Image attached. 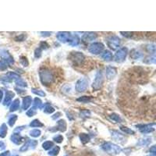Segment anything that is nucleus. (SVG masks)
Wrapping results in <instances>:
<instances>
[{"label": "nucleus", "instance_id": "nucleus-37", "mask_svg": "<svg viewBox=\"0 0 156 156\" xmlns=\"http://www.w3.org/2000/svg\"><path fill=\"white\" fill-rule=\"evenodd\" d=\"M80 116H81V117H84V118H85V117H88V116H90V115H91V112H90V111L87 110V109H84V110H82V111L80 112Z\"/></svg>", "mask_w": 156, "mask_h": 156}, {"label": "nucleus", "instance_id": "nucleus-6", "mask_svg": "<svg viewBox=\"0 0 156 156\" xmlns=\"http://www.w3.org/2000/svg\"><path fill=\"white\" fill-rule=\"evenodd\" d=\"M104 49V45L101 42L93 43L89 47V52L91 53L94 54V55H98L100 54Z\"/></svg>", "mask_w": 156, "mask_h": 156}, {"label": "nucleus", "instance_id": "nucleus-2", "mask_svg": "<svg viewBox=\"0 0 156 156\" xmlns=\"http://www.w3.org/2000/svg\"><path fill=\"white\" fill-rule=\"evenodd\" d=\"M39 75H40L41 81H42L43 84L45 85H49L52 83L54 80L53 75H52L51 72L49 71V69L41 70L40 73H39Z\"/></svg>", "mask_w": 156, "mask_h": 156}, {"label": "nucleus", "instance_id": "nucleus-52", "mask_svg": "<svg viewBox=\"0 0 156 156\" xmlns=\"http://www.w3.org/2000/svg\"><path fill=\"white\" fill-rule=\"evenodd\" d=\"M2 97H3V93H2V92L0 90V102L2 101Z\"/></svg>", "mask_w": 156, "mask_h": 156}, {"label": "nucleus", "instance_id": "nucleus-19", "mask_svg": "<svg viewBox=\"0 0 156 156\" xmlns=\"http://www.w3.org/2000/svg\"><path fill=\"white\" fill-rule=\"evenodd\" d=\"M97 38V34L95 33H87L85 34L83 36V40L84 41V42H92V41H94V39H96Z\"/></svg>", "mask_w": 156, "mask_h": 156}, {"label": "nucleus", "instance_id": "nucleus-16", "mask_svg": "<svg viewBox=\"0 0 156 156\" xmlns=\"http://www.w3.org/2000/svg\"><path fill=\"white\" fill-rule=\"evenodd\" d=\"M31 102H32V98H31V97H30V96L25 97V98L23 99V109H24V110H27V109L31 106Z\"/></svg>", "mask_w": 156, "mask_h": 156}, {"label": "nucleus", "instance_id": "nucleus-9", "mask_svg": "<svg viewBox=\"0 0 156 156\" xmlns=\"http://www.w3.org/2000/svg\"><path fill=\"white\" fill-rule=\"evenodd\" d=\"M38 145V141L34 140H28L27 142L25 143V145L23 147H20V152H24L28 149H34Z\"/></svg>", "mask_w": 156, "mask_h": 156}, {"label": "nucleus", "instance_id": "nucleus-43", "mask_svg": "<svg viewBox=\"0 0 156 156\" xmlns=\"http://www.w3.org/2000/svg\"><path fill=\"white\" fill-rule=\"evenodd\" d=\"M62 140H63V137H62V135H57V136L54 137V140L57 143H61Z\"/></svg>", "mask_w": 156, "mask_h": 156}, {"label": "nucleus", "instance_id": "nucleus-12", "mask_svg": "<svg viewBox=\"0 0 156 156\" xmlns=\"http://www.w3.org/2000/svg\"><path fill=\"white\" fill-rule=\"evenodd\" d=\"M1 56H2V59H3L5 62H7V64L11 65L14 62V59H13V57L10 56V54L8 53V52L3 51L2 53H1Z\"/></svg>", "mask_w": 156, "mask_h": 156}, {"label": "nucleus", "instance_id": "nucleus-29", "mask_svg": "<svg viewBox=\"0 0 156 156\" xmlns=\"http://www.w3.org/2000/svg\"><path fill=\"white\" fill-rule=\"evenodd\" d=\"M16 120H17V116H16V115H12V116H10V117L9 118V120H8V123H9V126H10V127H13V126L15 124Z\"/></svg>", "mask_w": 156, "mask_h": 156}, {"label": "nucleus", "instance_id": "nucleus-53", "mask_svg": "<svg viewBox=\"0 0 156 156\" xmlns=\"http://www.w3.org/2000/svg\"><path fill=\"white\" fill-rule=\"evenodd\" d=\"M2 145H3V144H2V142H1V141H0V147H1Z\"/></svg>", "mask_w": 156, "mask_h": 156}, {"label": "nucleus", "instance_id": "nucleus-40", "mask_svg": "<svg viewBox=\"0 0 156 156\" xmlns=\"http://www.w3.org/2000/svg\"><path fill=\"white\" fill-rule=\"evenodd\" d=\"M35 114H36V109H34V108H31V109H29V110L27 112V116H28L29 117L33 116L34 115H35Z\"/></svg>", "mask_w": 156, "mask_h": 156}, {"label": "nucleus", "instance_id": "nucleus-7", "mask_svg": "<svg viewBox=\"0 0 156 156\" xmlns=\"http://www.w3.org/2000/svg\"><path fill=\"white\" fill-rule=\"evenodd\" d=\"M88 87V80L86 78H81L76 84V90L79 92H84Z\"/></svg>", "mask_w": 156, "mask_h": 156}, {"label": "nucleus", "instance_id": "nucleus-41", "mask_svg": "<svg viewBox=\"0 0 156 156\" xmlns=\"http://www.w3.org/2000/svg\"><path fill=\"white\" fill-rule=\"evenodd\" d=\"M42 49L40 48H38V49H35L34 51V56H35L36 58H40L41 56H42Z\"/></svg>", "mask_w": 156, "mask_h": 156}, {"label": "nucleus", "instance_id": "nucleus-35", "mask_svg": "<svg viewBox=\"0 0 156 156\" xmlns=\"http://www.w3.org/2000/svg\"><path fill=\"white\" fill-rule=\"evenodd\" d=\"M32 92L34 94H35L38 96H42V97H44L45 96V93L42 90H38V89H32Z\"/></svg>", "mask_w": 156, "mask_h": 156}, {"label": "nucleus", "instance_id": "nucleus-51", "mask_svg": "<svg viewBox=\"0 0 156 156\" xmlns=\"http://www.w3.org/2000/svg\"><path fill=\"white\" fill-rule=\"evenodd\" d=\"M23 127H17V128H16V129L15 130V131H19V132H20V130H23Z\"/></svg>", "mask_w": 156, "mask_h": 156}, {"label": "nucleus", "instance_id": "nucleus-5", "mask_svg": "<svg viewBox=\"0 0 156 156\" xmlns=\"http://www.w3.org/2000/svg\"><path fill=\"white\" fill-rule=\"evenodd\" d=\"M69 58L70 59V60L74 62V64L76 65L81 64V63L84 62V55H83L81 52H72V53L70 54Z\"/></svg>", "mask_w": 156, "mask_h": 156}, {"label": "nucleus", "instance_id": "nucleus-44", "mask_svg": "<svg viewBox=\"0 0 156 156\" xmlns=\"http://www.w3.org/2000/svg\"><path fill=\"white\" fill-rule=\"evenodd\" d=\"M48 47H49V45L47 44L46 42H41L40 44V49L42 50V49H48Z\"/></svg>", "mask_w": 156, "mask_h": 156}, {"label": "nucleus", "instance_id": "nucleus-22", "mask_svg": "<svg viewBox=\"0 0 156 156\" xmlns=\"http://www.w3.org/2000/svg\"><path fill=\"white\" fill-rule=\"evenodd\" d=\"M34 106L33 108H34L35 109H42L43 106V103L42 102L40 98H34Z\"/></svg>", "mask_w": 156, "mask_h": 156}, {"label": "nucleus", "instance_id": "nucleus-3", "mask_svg": "<svg viewBox=\"0 0 156 156\" xmlns=\"http://www.w3.org/2000/svg\"><path fill=\"white\" fill-rule=\"evenodd\" d=\"M106 42H107L108 46L112 50H116V49H118L120 47V38L116 35L109 37Z\"/></svg>", "mask_w": 156, "mask_h": 156}, {"label": "nucleus", "instance_id": "nucleus-49", "mask_svg": "<svg viewBox=\"0 0 156 156\" xmlns=\"http://www.w3.org/2000/svg\"><path fill=\"white\" fill-rule=\"evenodd\" d=\"M24 34H22V35H20V37H17V38H16V40L23 41V40H24Z\"/></svg>", "mask_w": 156, "mask_h": 156}, {"label": "nucleus", "instance_id": "nucleus-4", "mask_svg": "<svg viewBox=\"0 0 156 156\" xmlns=\"http://www.w3.org/2000/svg\"><path fill=\"white\" fill-rule=\"evenodd\" d=\"M103 81H104V78H103V75L102 71H98L96 74L95 78L94 80L93 84H92V87L94 90H99L102 87L103 84Z\"/></svg>", "mask_w": 156, "mask_h": 156}, {"label": "nucleus", "instance_id": "nucleus-46", "mask_svg": "<svg viewBox=\"0 0 156 156\" xmlns=\"http://www.w3.org/2000/svg\"><path fill=\"white\" fill-rule=\"evenodd\" d=\"M123 36L127 37V38H130L132 35H133V33L131 32H120Z\"/></svg>", "mask_w": 156, "mask_h": 156}, {"label": "nucleus", "instance_id": "nucleus-48", "mask_svg": "<svg viewBox=\"0 0 156 156\" xmlns=\"http://www.w3.org/2000/svg\"><path fill=\"white\" fill-rule=\"evenodd\" d=\"M60 116H61V112H57V113H56L53 116H52V119L56 120V119L59 118V117Z\"/></svg>", "mask_w": 156, "mask_h": 156}, {"label": "nucleus", "instance_id": "nucleus-27", "mask_svg": "<svg viewBox=\"0 0 156 156\" xmlns=\"http://www.w3.org/2000/svg\"><path fill=\"white\" fill-rule=\"evenodd\" d=\"M7 133V127L6 125L3 123L0 127V137H4Z\"/></svg>", "mask_w": 156, "mask_h": 156}, {"label": "nucleus", "instance_id": "nucleus-31", "mask_svg": "<svg viewBox=\"0 0 156 156\" xmlns=\"http://www.w3.org/2000/svg\"><path fill=\"white\" fill-rule=\"evenodd\" d=\"M52 147H53V143L52 141H45V143H43L42 147L45 150H49L50 148H52Z\"/></svg>", "mask_w": 156, "mask_h": 156}, {"label": "nucleus", "instance_id": "nucleus-1", "mask_svg": "<svg viewBox=\"0 0 156 156\" xmlns=\"http://www.w3.org/2000/svg\"><path fill=\"white\" fill-rule=\"evenodd\" d=\"M102 149L105 151V152H107L109 155H117L120 154L122 151L120 147H119L118 145L112 144V143L107 142L105 143L104 145L102 146Z\"/></svg>", "mask_w": 156, "mask_h": 156}, {"label": "nucleus", "instance_id": "nucleus-23", "mask_svg": "<svg viewBox=\"0 0 156 156\" xmlns=\"http://www.w3.org/2000/svg\"><path fill=\"white\" fill-rule=\"evenodd\" d=\"M19 107H20V100H19V99H16V100H14V102H13V103H12L9 110H10V112H14L16 111V110H17V109H19Z\"/></svg>", "mask_w": 156, "mask_h": 156}, {"label": "nucleus", "instance_id": "nucleus-21", "mask_svg": "<svg viewBox=\"0 0 156 156\" xmlns=\"http://www.w3.org/2000/svg\"><path fill=\"white\" fill-rule=\"evenodd\" d=\"M102 58L105 61H110L112 60V54L110 51L109 50H106L102 54Z\"/></svg>", "mask_w": 156, "mask_h": 156}, {"label": "nucleus", "instance_id": "nucleus-26", "mask_svg": "<svg viewBox=\"0 0 156 156\" xmlns=\"http://www.w3.org/2000/svg\"><path fill=\"white\" fill-rule=\"evenodd\" d=\"M44 112H45V113L51 114L55 112V109L53 107H52L49 104H45V107H44Z\"/></svg>", "mask_w": 156, "mask_h": 156}, {"label": "nucleus", "instance_id": "nucleus-33", "mask_svg": "<svg viewBox=\"0 0 156 156\" xmlns=\"http://www.w3.org/2000/svg\"><path fill=\"white\" fill-rule=\"evenodd\" d=\"M30 135L31 137H39L41 135V131L38 129L33 130H31L30 132Z\"/></svg>", "mask_w": 156, "mask_h": 156}, {"label": "nucleus", "instance_id": "nucleus-15", "mask_svg": "<svg viewBox=\"0 0 156 156\" xmlns=\"http://www.w3.org/2000/svg\"><path fill=\"white\" fill-rule=\"evenodd\" d=\"M142 57V52H140L137 49H133V50L130 52V58H132L133 59L137 60V59H141Z\"/></svg>", "mask_w": 156, "mask_h": 156}, {"label": "nucleus", "instance_id": "nucleus-39", "mask_svg": "<svg viewBox=\"0 0 156 156\" xmlns=\"http://www.w3.org/2000/svg\"><path fill=\"white\" fill-rule=\"evenodd\" d=\"M16 84H17L18 86H21V87H27V86L26 82H24V81L22 79H20H20H18V80H16Z\"/></svg>", "mask_w": 156, "mask_h": 156}, {"label": "nucleus", "instance_id": "nucleus-30", "mask_svg": "<svg viewBox=\"0 0 156 156\" xmlns=\"http://www.w3.org/2000/svg\"><path fill=\"white\" fill-rule=\"evenodd\" d=\"M30 126H31V127H43L44 125L41 123L38 120H33L31 123H30Z\"/></svg>", "mask_w": 156, "mask_h": 156}, {"label": "nucleus", "instance_id": "nucleus-42", "mask_svg": "<svg viewBox=\"0 0 156 156\" xmlns=\"http://www.w3.org/2000/svg\"><path fill=\"white\" fill-rule=\"evenodd\" d=\"M20 62H21V63H22V65L24 67H27V65H28V61H27V58H25V57H21Z\"/></svg>", "mask_w": 156, "mask_h": 156}, {"label": "nucleus", "instance_id": "nucleus-25", "mask_svg": "<svg viewBox=\"0 0 156 156\" xmlns=\"http://www.w3.org/2000/svg\"><path fill=\"white\" fill-rule=\"evenodd\" d=\"M80 139L83 144H86L90 140V136L88 134H80Z\"/></svg>", "mask_w": 156, "mask_h": 156}, {"label": "nucleus", "instance_id": "nucleus-32", "mask_svg": "<svg viewBox=\"0 0 156 156\" xmlns=\"http://www.w3.org/2000/svg\"><path fill=\"white\" fill-rule=\"evenodd\" d=\"M110 118H111V120H112L113 121L116 122V123H121V121H122L120 116H119V115H117V114L115 113L112 114L111 116H110Z\"/></svg>", "mask_w": 156, "mask_h": 156}, {"label": "nucleus", "instance_id": "nucleus-13", "mask_svg": "<svg viewBox=\"0 0 156 156\" xmlns=\"http://www.w3.org/2000/svg\"><path fill=\"white\" fill-rule=\"evenodd\" d=\"M15 96V94L13 92L10 91H7L6 93V97H5L4 102H3V105H9L12 102V99Z\"/></svg>", "mask_w": 156, "mask_h": 156}, {"label": "nucleus", "instance_id": "nucleus-50", "mask_svg": "<svg viewBox=\"0 0 156 156\" xmlns=\"http://www.w3.org/2000/svg\"><path fill=\"white\" fill-rule=\"evenodd\" d=\"M150 152H152V154L153 155L155 154V146H153V147L150 149Z\"/></svg>", "mask_w": 156, "mask_h": 156}, {"label": "nucleus", "instance_id": "nucleus-47", "mask_svg": "<svg viewBox=\"0 0 156 156\" xmlns=\"http://www.w3.org/2000/svg\"><path fill=\"white\" fill-rule=\"evenodd\" d=\"M9 155H10L9 152V151H7V152H5L1 153V154H0V156H9Z\"/></svg>", "mask_w": 156, "mask_h": 156}, {"label": "nucleus", "instance_id": "nucleus-18", "mask_svg": "<svg viewBox=\"0 0 156 156\" xmlns=\"http://www.w3.org/2000/svg\"><path fill=\"white\" fill-rule=\"evenodd\" d=\"M79 42H80V38H78V36L76 34H74L72 35L70 34V37L69 38V41H68V43H69L70 45H73V46H76L79 44Z\"/></svg>", "mask_w": 156, "mask_h": 156}, {"label": "nucleus", "instance_id": "nucleus-20", "mask_svg": "<svg viewBox=\"0 0 156 156\" xmlns=\"http://www.w3.org/2000/svg\"><path fill=\"white\" fill-rule=\"evenodd\" d=\"M57 128L59 130L64 132L67 130V123L64 120H60L57 122Z\"/></svg>", "mask_w": 156, "mask_h": 156}, {"label": "nucleus", "instance_id": "nucleus-10", "mask_svg": "<svg viewBox=\"0 0 156 156\" xmlns=\"http://www.w3.org/2000/svg\"><path fill=\"white\" fill-rule=\"evenodd\" d=\"M152 126H155V123H152L151 125H137V127H138L140 131L142 133H151L155 130V128Z\"/></svg>", "mask_w": 156, "mask_h": 156}, {"label": "nucleus", "instance_id": "nucleus-38", "mask_svg": "<svg viewBox=\"0 0 156 156\" xmlns=\"http://www.w3.org/2000/svg\"><path fill=\"white\" fill-rule=\"evenodd\" d=\"M151 142V139H142V140H140V141L138 142V145H147V144H149V143Z\"/></svg>", "mask_w": 156, "mask_h": 156}, {"label": "nucleus", "instance_id": "nucleus-14", "mask_svg": "<svg viewBox=\"0 0 156 156\" xmlns=\"http://www.w3.org/2000/svg\"><path fill=\"white\" fill-rule=\"evenodd\" d=\"M116 69L114 68V67H108L106 68V70H105V75H106V77L108 79H112L114 77L116 76Z\"/></svg>", "mask_w": 156, "mask_h": 156}, {"label": "nucleus", "instance_id": "nucleus-17", "mask_svg": "<svg viewBox=\"0 0 156 156\" xmlns=\"http://www.w3.org/2000/svg\"><path fill=\"white\" fill-rule=\"evenodd\" d=\"M12 141L16 145H20L24 141V138L20 136V134H14L11 136Z\"/></svg>", "mask_w": 156, "mask_h": 156}, {"label": "nucleus", "instance_id": "nucleus-34", "mask_svg": "<svg viewBox=\"0 0 156 156\" xmlns=\"http://www.w3.org/2000/svg\"><path fill=\"white\" fill-rule=\"evenodd\" d=\"M78 102H88L91 101V98L90 97H87V96H83V97H80V98H77Z\"/></svg>", "mask_w": 156, "mask_h": 156}, {"label": "nucleus", "instance_id": "nucleus-8", "mask_svg": "<svg viewBox=\"0 0 156 156\" xmlns=\"http://www.w3.org/2000/svg\"><path fill=\"white\" fill-rule=\"evenodd\" d=\"M127 54V48H121L116 52V55H115V60L117 62H121L124 61V59H126Z\"/></svg>", "mask_w": 156, "mask_h": 156}, {"label": "nucleus", "instance_id": "nucleus-45", "mask_svg": "<svg viewBox=\"0 0 156 156\" xmlns=\"http://www.w3.org/2000/svg\"><path fill=\"white\" fill-rule=\"evenodd\" d=\"M7 68L6 64L4 62H2V61H0V69H2V70H4Z\"/></svg>", "mask_w": 156, "mask_h": 156}, {"label": "nucleus", "instance_id": "nucleus-11", "mask_svg": "<svg viewBox=\"0 0 156 156\" xmlns=\"http://www.w3.org/2000/svg\"><path fill=\"white\" fill-rule=\"evenodd\" d=\"M56 37H57L59 42L62 43H66L68 42L69 37H70V34L68 33V32H59Z\"/></svg>", "mask_w": 156, "mask_h": 156}, {"label": "nucleus", "instance_id": "nucleus-36", "mask_svg": "<svg viewBox=\"0 0 156 156\" xmlns=\"http://www.w3.org/2000/svg\"><path fill=\"white\" fill-rule=\"evenodd\" d=\"M120 129H121V130H123L124 133H126V134H134V130H132L129 129V128H127V127H121Z\"/></svg>", "mask_w": 156, "mask_h": 156}, {"label": "nucleus", "instance_id": "nucleus-24", "mask_svg": "<svg viewBox=\"0 0 156 156\" xmlns=\"http://www.w3.org/2000/svg\"><path fill=\"white\" fill-rule=\"evenodd\" d=\"M112 133V136L113 137L114 139H116V140H120V141H121L122 140H124V137L121 134H120V133H118L117 131H115V130H113V131H111Z\"/></svg>", "mask_w": 156, "mask_h": 156}, {"label": "nucleus", "instance_id": "nucleus-28", "mask_svg": "<svg viewBox=\"0 0 156 156\" xmlns=\"http://www.w3.org/2000/svg\"><path fill=\"white\" fill-rule=\"evenodd\" d=\"M59 151H60V148H59V147L56 146V147H54L52 149L49 151V154L50 155H52V156L57 155L59 154Z\"/></svg>", "mask_w": 156, "mask_h": 156}]
</instances>
